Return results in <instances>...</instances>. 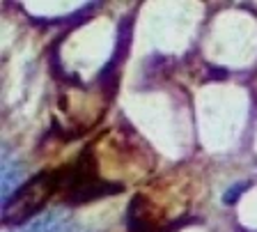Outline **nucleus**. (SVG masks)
Masks as SVG:
<instances>
[{"instance_id":"1","label":"nucleus","mask_w":257,"mask_h":232,"mask_svg":"<svg viewBox=\"0 0 257 232\" xmlns=\"http://www.w3.org/2000/svg\"><path fill=\"white\" fill-rule=\"evenodd\" d=\"M60 184V170H46V173L32 177L26 182L19 191H14L10 202H5V223L7 225H19V223L28 221L30 216H35L48 198L58 191Z\"/></svg>"}]
</instances>
